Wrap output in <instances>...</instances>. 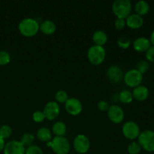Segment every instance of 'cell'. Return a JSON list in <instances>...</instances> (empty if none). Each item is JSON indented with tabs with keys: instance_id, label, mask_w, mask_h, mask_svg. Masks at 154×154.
<instances>
[{
	"instance_id": "cell-2",
	"label": "cell",
	"mask_w": 154,
	"mask_h": 154,
	"mask_svg": "<svg viewBox=\"0 0 154 154\" xmlns=\"http://www.w3.org/2000/svg\"><path fill=\"white\" fill-rule=\"evenodd\" d=\"M132 8L130 0H115L112 4V11L117 18L126 19L131 14Z\"/></svg>"
},
{
	"instance_id": "cell-4",
	"label": "cell",
	"mask_w": 154,
	"mask_h": 154,
	"mask_svg": "<svg viewBox=\"0 0 154 154\" xmlns=\"http://www.w3.org/2000/svg\"><path fill=\"white\" fill-rule=\"evenodd\" d=\"M106 57V51L103 46L93 45L87 51V58L92 64L98 66L102 63Z\"/></svg>"
},
{
	"instance_id": "cell-33",
	"label": "cell",
	"mask_w": 154,
	"mask_h": 154,
	"mask_svg": "<svg viewBox=\"0 0 154 154\" xmlns=\"http://www.w3.org/2000/svg\"><path fill=\"white\" fill-rule=\"evenodd\" d=\"M146 59L149 62H154V46L151 45L146 51Z\"/></svg>"
},
{
	"instance_id": "cell-16",
	"label": "cell",
	"mask_w": 154,
	"mask_h": 154,
	"mask_svg": "<svg viewBox=\"0 0 154 154\" xmlns=\"http://www.w3.org/2000/svg\"><path fill=\"white\" fill-rule=\"evenodd\" d=\"M132 93L133 99L140 101V102L146 100L149 96L148 88L144 85H139L135 87Z\"/></svg>"
},
{
	"instance_id": "cell-15",
	"label": "cell",
	"mask_w": 154,
	"mask_h": 154,
	"mask_svg": "<svg viewBox=\"0 0 154 154\" xmlns=\"http://www.w3.org/2000/svg\"><path fill=\"white\" fill-rule=\"evenodd\" d=\"M126 23L131 29H139L144 24V19L137 14H131L126 17Z\"/></svg>"
},
{
	"instance_id": "cell-3",
	"label": "cell",
	"mask_w": 154,
	"mask_h": 154,
	"mask_svg": "<svg viewBox=\"0 0 154 154\" xmlns=\"http://www.w3.org/2000/svg\"><path fill=\"white\" fill-rule=\"evenodd\" d=\"M48 146L52 148L56 154H68L70 150V143L64 136H56L48 142Z\"/></svg>"
},
{
	"instance_id": "cell-18",
	"label": "cell",
	"mask_w": 154,
	"mask_h": 154,
	"mask_svg": "<svg viewBox=\"0 0 154 154\" xmlns=\"http://www.w3.org/2000/svg\"><path fill=\"white\" fill-rule=\"evenodd\" d=\"M93 41L95 45L103 46L108 41V35L103 30H97L93 33Z\"/></svg>"
},
{
	"instance_id": "cell-30",
	"label": "cell",
	"mask_w": 154,
	"mask_h": 154,
	"mask_svg": "<svg viewBox=\"0 0 154 154\" xmlns=\"http://www.w3.org/2000/svg\"><path fill=\"white\" fill-rule=\"evenodd\" d=\"M25 154H44V152L40 147L32 144L26 148Z\"/></svg>"
},
{
	"instance_id": "cell-31",
	"label": "cell",
	"mask_w": 154,
	"mask_h": 154,
	"mask_svg": "<svg viewBox=\"0 0 154 154\" xmlns=\"http://www.w3.org/2000/svg\"><path fill=\"white\" fill-rule=\"evenodd\" d=\"M45 116L43 111H36L32 114V120L35 123H42L45 120Z\"/></svg>"
},
{
	"instance_id": "cell-13",
	"label": "cell",
	"mask_w": 154,
	"mask_h": 154,
	"mask_svg": "<svg viewBox=\"0 0 154 154\" xmlns=\"http://www.w3.org/2000/svg\"><path fill=\"white\" fill-rule=\"evenodd\" d=\"M107 77L111 83L117 84L123 79V72L121 68L116 65L108 67L106 72Z\"/></svg>"
},
{
	"instance_id": "cell-36",
	"label": "cell",
	"mask_w": 154,
	"mask_h": 154,
	"mask_svg": "<svg viewBox=\"0 0 154 154\" xmlns=\"http://www.w3.org/2000/svg\"><path fill=\"white\" fill-rule=\"evenodd\" d=\"M150 42H151L152 45L154 46V29L153 30V32H151V35H150Z\"/></svg>"
},
{
	"instance_id": "cell-32",
	"label": "cell",
	"mask_w": 154,
	"mask_h": 154,
	"mask_svg": "<svg viewBox=\"0 0 154 154\" xmlns=\"http://www.w3.org/2000/svg\"><path fill=\"white\" fill-rule=\"evenodd\" d=\"M126 26V19H122V18H117L114 21V26L117 30H122L125 28Z\"/></svg>"
},
{
	"instance_id": "cell-1",
	"label": "cell",
	"mask_w": 154,
	"mask_h": 154,
	"mask_svg": "<svg viewBox=\"0 0 154 154\" xmlns=\"http://www.w3.org/2000/svg\"><path fill=\"white\" fill-rule=\"evenodd\" d=\"M39 25L35 18L26 17L23 19L18 25V29L23 35L32 37L39 31Z\"/></svg>"
},
{
	"instance_id": "cell-10",
	"label": "cell",
	"mask_w": 154,
	"mask_h": 154,
	"mask_svg": "<svg viewBox=\"0 0 154 154\" xmlns=\"http://www.w3.org/2000/svg\"><path fill=\"white\" fill-rule=\"evenodd\" d=\"M65 108L69 114L77 116L83 111V105L81 101L77 98H69L65 103Z\"/></svg>"
},
{
	"instance_id": "cell-24",
	"label": "cell",
	"mask_w": 154,
	"mask_h": 154,
	"mask_svg": "<svg viewBox=\"0 0 154 154\" xmlns=\"http://www.w3.org/2000/svg\"><path fill=\"white\" fill-rule=\"evenodd\" d=\"M131 39L129 38V36L123 35L120 36L117 39V45L122 49H127L128 48H129V46L131 45Z\"/></svg>"
},
{
	"instance_id": "cell-11",
	"label": "cell",
	"mask_w": 154,
	"mask_h": 154,
	"mask_svg": "<svg viewBox=\"0 0 154 154\" xmlns=\"http://www.w3.org/2000/svg\"><path fill=\"white\" fill-rule=\"evenodd\" d=\"M60 112V107L59 103L54 101L48 102L44 108L43 113L45 118L48 120H54L59 116Z\"/></svg>"
},
{
	"instance_id": "cell-7",
	"label": "cell",
	"mask_w": 154,
	"mask_h": 154,
	"mask_svg": "<svg viewBox=\"0 0 154 154\" xmlns=\"http://www.w3.org/2000/svg\"><path fill=\"white\" fill-rule=\"evenodd\" d=\"M122 132L126 138L129 140H135L138 138L141 130L140 127L135 122L127 121L123 124Z\"/></svg>"
},
{
	"instance_id": "cell-17",
	"label": "cell",
	"mask_w": 154,
	"mask_h": 154,
	"mask_svg": "<svg viewBox=\"0 0 154 154\" xmlns=\"http://www.w3.org/2000/svg\"><path fill=\"white\" fill-rule=\"evenodd\" d=\"M57 29V26L55 23L51 20H46L42 21L39 25V30L45 35H52L55 32Z\"/></svg>"
},
{
	"instance_id": "cell-12",
	"label": "cell",
	"mask_w": 154,
	"mask_h": 154,
	"mask_svg": "<svg viewBox=\"0 0 154 154\" xmlns=\"http://www.w3.org/2000/svg\"><path fill=\"white\" fill-rule=\"evenodd\" d=\"M26 147L21 144L20 141L11 140L5 145L3 150L4 154H25Z\"/></svg>"
},
{
	"instance_id": "cell-29",
	"label": "cell",
	"mask_w": 154,
	"mask_h": 154,
	"mask_svg": "<svg viewBox=\"0 0 154 154\" xmlns=\"http://www.w3.org/2000/svg\"><path fill=\"white\" fill-rule=\"evenodd\" d=\"M11 56L8 52L5 51H0V66H5L10 63Z\"/></svg>"
},
{
	"instance_id": "cell-9",
	"label": "cell",
	"mask_w": 154,
	"mask_h": 154,
	"mask_svg": "<svg viewBox=\"0 0 154 154\" xmlns=\"http://www.w3.org/2000/svg\"><path fill=\"white\" fill-rule=\"evenodd\" d=\"M107 112H108V116L109 120L114 123H120L124 120V111H123V109L120 105H111Z\"/></svg>"
},
{
	"instance_id": "cell-35",
	"label": "cell",
	"mask_w": 154,
	"mask_h": 154,
	"mask_svg": "<svg viewBox=\"0 0 154 154\" xmlns=\"http://www.w3.org/2000/svg\"><path fill=\"white\" fill-rule=\"evenodd\" d=\"M5 139H3L2 137H0V152L3 151L5 148Z\"/></svg>"
},
{
	"instance_id": "cell-22",
	"label": "cell",
	"mask_w": 154,
	"mask_h": 154,
	"mask_svg": "<svg viewBox=\"0 0 154 154\" xmlns=\"http://www.w3.org/2000/svg\"><path fill=\"white\" fill-rule=\"evenodd\" d=\"M118 99L122 103L129 104L133 100L132 93L130 90H123L118 94Z\"/></svg>"
},
{
	"instance_id": "cell-19",
	"label": "cell",
	"mask_w": 154,
	"mask_h": 154,
	"mask_svg": "<svg viewBox=\"0 0 154 154\" xmlns=\"http://www.w3.org/2000/svg\"><path fill=\"white\" fill-rule=\"evenodd\" d=\"M150 11V5L148 2L144 0L138 1L135 5V14L142 17V15L147 14Z\"/></svg>"
},
{
	"instance_id": "cell-5",
	"label": "cell",
	"mask_w": 154,
	"mask_h": 154,
	"mask_svg": "<svg viewBox=\"0 0 154 154\" xmlns=\"http://www.w3.org/2000/svg\"><path fill=\"white\" fill-rule=\"evenodd\" d=\"M138 142L141 148L147 152H154V132L152 130H144L141 132L138 138Z\"/></svg>"
},
{
	"instance_id": "cell-20",
	"label": "cell",
	"mask_w": 154,
	"mask_h": 154,
	"mask_svg": "<svg viewBox=\"0 0 154 154\" xmlns=\"http://www.w3.org/2000/svg\"><path fill=\"white\" fill-rule=\"evenodd\" d=\"M37 138L42 142H49L52 140V132L46 127H42L37 131Z\"/></svg>"
},
{
	"instance_id": "cell-14",
	"label": "cell",
	"mask_w": 154,
	"mask_h": 154,
	"mask_svg": "<svg viewBox=\"0 0 154 154\" xmlns=\"http://www.w3.org/2000/svg\"><path fill=\"white\" fill-rule=\"evenodd\" d=\"M151 46L150 39L146 37H138L133 42V48L138 52H146Z\"/></svg>"
},
{
	"instance_id": "cell-23",
	"label": "cell",
	"mask_w": 154,
	"mask_h": 154,
	"mask_svg": "<svg viewBox=\"0 0 154 154\" xmlns=\"http://www.w3.org/2000/svg\"><path fill=\"white\" fill-rule=\"evenodd\" d=\"M35 141V136L31 132H26L23 135L21 136L20 141L21 144L26 148V147H29V146L32 145Z\"/></svg>"
},
{
	"instance_id": "cell-25",
	"label": "cell",
	"mask_w": 154,
	"mask_h": 154,
	"mask_svg": "<svg viewBox=\"0 0 154 154\" xmlns=\"http://www.w3.org/2000/svg\"><path fill=\"white\" fill-rule=\"evenodd\" d=\"M12 133H13L12 128L8 125H3L0 126V137H2L3 139L10 138L12 135Z\"/></svg>"
},
{
	"instance_id": "cell-34",
	"label": "cell",
	"mask_w": 154,
	"mask_h": 154,
	"mask_svg": "<svg viewBox=\"0 0 154 154\" xmlns=\"http://www.w3.org/2000/svg\"><path fill=\"white\" fill-rule=\"evenodd\" d=\"M98 108L102 111H108V108H109V105L108 102L105 100H101L98 102L97 104Z\"/></svg>"
},
{
	"instance_id": "cell-27",
	"label": "cell",
	"mask_w": 154,
	"mask_h": 154,
	"mask_svg": "<svg viewBox=\"0 0 154 154\" xmlns=\"http://www.w3.org/2000/svg\"><path fill=\"white\" fill-rule=\"evenodd\" d=\"M141 147L138 141H132L128 146L127 150L129 154H138L141 152Z\"/></svg>"
},
{
	"instance_id": "cell-8",
	"label": "cell",
	"mask_w": 154,
	"mask_h": 154,
	"mask_svg": "<svg viewBox=\"0 0 154 154\" xmlns=\"http://www.w3.org/2000/svg\"><path fill=\"white\" fill-rule=\"evenodd\" d=\"M73 146L75 150L78 153H86L90 148V139L85 135L80 134L74 138Z\"/></svg>"
},
{
	"instance_id": "cell-28",
	"label": "cell",
	"mask_w": 154,
	"mask_h": 154,
	"mask_svg": "<svg viewBox=\"0 0 154 154\" xmlns=\"http://www.w3.org/2000/svg\"><path fill=\"white\" fill-rule=\"evenodd\" d=\"M149 67H150V65H149L148 61L144 60L138 61L136 65V69L138 72H141L142 75L147 72V70L149 69Z\"/></svg>"
},
{
	"instance_id": "cell-21",
	"label": "cell",
	"mask_w": 154,
	"mask_h": 154,
	"mask_svg": "<svg viewBox=\"0 0 154 154\" xmlns=\"http://www.w3.org/2000/svg\"><path fill=\"white\" fill-rule=\"evenodd\" d=\"M66 130H67L66 125L63 121H57L53 125L52 132L56 136H64Z\"/></svg>"
},
{
	"instance_id": "cell-26",
	"label": "cell",
	"mask_w": 154,
	"mask_h": 154,
	"mask_svg": "<svg viewBox=\"0 0 154 154\" xmlns=\"http://www.w3.org/2000/svg\"><path fill=\"white\" fill-rule=\"evenodd\" d=\"M55 99L57 103H66V101L69 99V96L65 90H60L56 93Z\"/></svg>"
},
{
	"instance_id": "cell-6",
	"label": "cell",
	"mask_w": 154,
	"mask_h": 154,
	"mask_svg": "<svg viewBox=\"0 0 154 154\" xmlns=\"http://www.w3.org/2000/svg\"><path fill=\"white\" fill-rule=\"evenodd\" d=\"M123 81L127 86L135 88L142 83L143 75L136 69H130L123 75Z\"/></svg>"
}]
</instances>
